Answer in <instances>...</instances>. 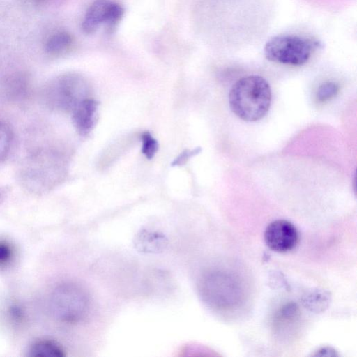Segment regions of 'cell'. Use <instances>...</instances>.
Returning <instances> with one entry per match:
<instances>
[{
  "label": "cell",
  "instance_id": "8fae6325",
  "mask_svg": "<svg viewBox=\"0 0 357 357\" xmlns=\"http://www.w3.org/2000/svg\"><path fill=\"white\" fill-rule=\"evenodd\" d=\"M73 43V38L69 33L57 31L48 38L45 48L50 54L58 56L69 50Z\"/></svg>",
  "mask_w": 357,
  "mask_h": 357
},
{
  "label": "cell",
  "instance_id": "3957f363",
  "mask_svg": "<svg viewBox=\"0 0 357 357\" xmlns=\"http://www.w3.org/2000/svg\"><path fill=\"white\" fill-rule=\"evenodd\" d=\"M319 43L294 35H280L271 38L264 46V55L280 63L301 66L310 58Z\"/></svg>",
  "mask_w": 357,
  "mask_h": 357
},
{
  "label": "cell",
  "instance_id": "8992f818",
  "mask_svg": "<svg viewBox=\"0 0 357 357\" xmlns=\"http://www.w3.org/2000/svg\"><path fill=\"white\" fill-rule=\"evenodd\" d=\"M47 153H38L27 160L22 169L21 181L33 191H43L50 187L54 176V165Z\"/></svg>",
  "mask_w": 357,
  "mask_h": 357
},
{
  "label": "cell",
  "instance_id": "7c38bea8",
  "mask_svg": "<svg viewBox=\"0 0 357 357\" xmlns=\"http://www.w3.org/2000/svg\"><path fill=\"white\" fill-rule=\"evenodd\" d=\"M13 132L5 122L0 121V162L8 155L13 142Z\"/></svg>",
  "mask_w": 357,
  "mask_h": 357
},
{
  "label": "cell",
  "instance_id": "30bf717a",
  "mask_svg": "<svg viewBox=\"0 0 357 357\" xmlns=\"http://www.w3.org/2000/svg\"><path fill=\"white\" fill-rule=\"evenodd\" d=\"M28 355L32 357H63L65 353L57 342L50 340H40L32 344Z\"/></svg>",
  "mask_w": 357,
  "mask_h": 357
},
{
  "label": "cell",
  "instance_id": "5b68a950",
  "mask_svg": "<svg viewBox=\"0 0 357 357\" xmlns=\"http://www.w3.org/2000/svg\"><path fill=\"white\" fill-rule=\"evenodd\" d=\"M124 14L123 6L112 0H94L87 8L82 22V29L91 35L102 24L114 29Z\"/></svg>",
  "mask_w": 357,
  "mask_h": 357
},
{
  "label": "cell",
  "instance_id": "52a82bcc",
  "mask_svg": "<svg viewBox=\"0 0 357 357\" xmlns=\"http://www.w3.org/2000/svg\"><path fill=\"white\" fill-rule=\"evenodd\" d=\"M298 238L296 227L286 220H276L271 222L264 231L266 245L277 252H287L293 250Z\"/></svg>",
  "mask_w": 357,
  "mask_h": 357
},
{
  "label": "cell",
  "instance_id": "ba28073f",
  "mask_svg": "<svg viewBox=\"0 0 357 357\" xmlns=\"http://www.w3.org/2000/svg\"><path fill=\"white\" fill-rule=\"evenodd\" d=\"M98 103L87 98L80 102L72 111V119L77 131L82 135H87L95 123Z\"/></svg>",
  "mask_w": 357,
  "mask_h": 357
},
{
  "label": "cell",
  "instance_id": "6da1fadb",
  "mask_svg": "<svg viewBox=\"0 0 357 357\" xmlns=\"http://www.w3.org/2000/svg\"><path fill=\"white\" fill-rule=\"evenodd\" d=\"M271 102L270 85L259 75H249L238 79L229 94L231 111L245 121L254 122L262 119L268 112Z\"/></svg>",
  "mask_w": 357,
  "mask_h": 357
},
{
  "label": "cell",
  "instance_id": "7a4b0ae2",
  "mask_svg": "<svg viewBox=\"0 0 357 357\" xmlns=\"http://www.w3.org/2000/svg\"><path fill=\"white\" fill-rule=\"evenodd\" d=\"M89 86L86 80L76 73L61 75L46 86L44 98L52 109L72 112L83 100L87 98Z\"/></svg>",
  "mask_w": 357,
  "mask_h": 357
},
{
  "label": "cell",
  "instance_id": "9c48e42d",
  "mask_svg": "<svg viewBox=\"0 0 357 357\" xmlns=\"http://www.w3.org/2000/svg\"><path fill=\"white\" fill-rule=\"evenodd\" d=\"M134 245L143 253H160L167 248L168 239L162 233L142 229L135 235Z\"/></svg>",
  "mask_w": 357,
  "mask_h": 357
},
{
  "label": "cell",
  "instance_id": "4fadbf2b",
  "mask_svg": "<svg viewBox=\"0 0 357 357\" xmlns=\"http://www.w3.org/2000/svg\"><path fill=\"white\" fill-rule=\"evenodd\" d=\"M142 152L147 159H151L158 149L156 139L149 132L142 135Z\"/></svg>",
  "mask_w": 357,
  "mask_h": 357
},
{
  "label": "cell",
  "instance_id": "277c9868",
  "mask_svg": "<svg viewBox=\"0 0 357 357\" xmlns=\"http://www.w3.org/2000/svg\"><path fill=\"white\" fill-rule=\"evenodd\" d=\"M51 303L52 312L57 319L75 323L86 316L89 300L86 291L79 286L64 284L54 290Z\"/></svg>",
  "mask_w": 357,
  "mask_h": 357
},
{
  "label": "cell",
  "instance_id": "2e32d148",
  "mask_svg": "<svg viewBox=\"0 0 357 357\" xmlns=\"http://www.w3.org/2000/svg\"><path fill=\"white\" fill-rule=\"evenodd\" d=\"M200 150V148H196L192 151H184L174 160L172 165H181L184 164L190 158L197 154Z\"/></svg>",
  "mask_w": 357,
  "mask_h": 357
},
{
  "label": "cell",
  "instance_id": "5bb4252c",
  "mask_svg": "<svg viewBox=\"0 0 357 357\" xmlns=\"http://www.w3.org/2000/svg\"><path fill=\"white\" fill-rule=\"evenodd\" d=\"M338 86L333 82L323 83L318 89L317 93V99L319 101L325 102L334 97L338 91Z\"/></svg>",
  "mask_w": 357,
  "mask_h": 357
},
{
  "label": "cell",
  "instance_id": "e0dca14e",
  "mask_svg": "<svg viewBox=\"0 0 357 357\" xmlns=\"http://www.w3.org/2000/svg\"><path fill=\"white\" fill-rule=\"evenodd\" d=\"M9 192V188L0 185V203L2 202Z\"/></svg>",
  "mask_w": 357,
  "mask_h": 357
},
{
  "label": "cell",
  "instance_id": "9a60e30c",
  "mask_svg": "<svg viewBox=\"0 0 357 357\" xmlns=\"http://www.w3.org/2000/svg\"><path fill=\"white\" fill-rule=\"evenodd\" d=\"M13 257V246L8 241L0 240V267H5L10 264Z\"/></svg>",
  "mask_w": 357,
  "mask_h": 357
}]
</instances>
